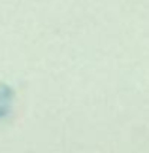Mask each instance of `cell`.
I'll return each mask as SVG.
<instances>
[{"instance_id":"cell-1","label":"cell","mask_w":149,"mask_h":153,"mask_svg":"<svg viewBox=\"0 0 149 153\" xmlns=\"http://www.w3.org/2000/svg\"><path fill=\"white\" fill-rule=\"evenodd\" d=\"M11 97H13V93H11L10 87L0 83V117H4L6 114H8L10 104H11Z\"/></svg>"}]
</instances>
